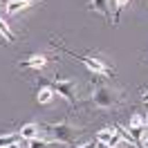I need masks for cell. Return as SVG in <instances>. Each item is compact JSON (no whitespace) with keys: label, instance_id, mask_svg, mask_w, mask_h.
<instances>
[{"label":"cell","instance_id":"cell-20","mask_svg":"<svg viewBox=\"0 0 148 148\" xmlns=\"http://www.w3.org/2000/svg\"><path fill=\"white\" fill-rule=\"evenodd\" d=\"M141 99H144V101L148 103V92H141Z\"/></svg>","mask_w":148,"mask_h":148},{"label":"cell","instance_id":"cell-10","mask_svg":"<svg viewBox=\"0 0 148 148\" xmlns=\"http://www.w3.org/2000/svg\"><path fill=\"white\" fill-rule=\"evenodd\" d=\"M20 132H9V135H0V148H7L11 146V144H16V141H20Z\"/></svg>","mask_w":148,"mask_h":148},{"label":"cell","instance_id":"cell-5","mask_svg":"<svg viewBox=\"0 0 148 148\" xmlns=\"http://www.w3.org/2000/svg\"><path fill=\"white\" fill-rule=\"evenodd\" d=\"M97 141H103V144H108V146H119L121 144V137L117 135V130H114V126L112 128H106V130H99L97 132Z\"/></svg>","mask_w":148,"mask_h":148},{"label":"cell","instance_id":"cell-4","mask_svg":"<svg viewBox=\"0 0 148 148\" xmlns=\"http://www.w3.org/2000/svg\"><path fill=\"white\" fill-rule=\"evenodd\" d=\"M49 132H52V137L56 141H61V144H72L74 141V128H70L67 123H52V126H45Z\"/></svg>","mask_w":148,"mask_h":148},{"label":"cell","instance_id":"cell-16","mask_svg":"<svg viewBox=\"0 0 148 148\" xmlns=\"http://www.w3.org/2000/svg\"><path fill=\"white\" fill-rule=\"evenodd\" d=\"M94 148H114V146H108V144H103V141H97Z\"/></svg>","mask_w":148,"mask_h":148},{"label":"cell","instance_id":"cell-14","mask_svg":"<svg viewBox=\"0 0 148 148\" xmlns=\"http://www.w3.org/2000/svg\"><path fill=\"white\" fill-rule=\"evenodd\" d=\"M0 34L5 36V40H14V34H11L9 25H7V23H5L2 18H0Z\"/></svg>","mask_w":148,"mask_h":148},{"label":"cell","instance_id":"cell-9","mask_svg":"<svg viewBox=\"0 0 148 148\" xmlns=\"http://www.w3.org/2000/svg\"><path fill=\"white\" fill-rule=\"evenodd\" d=\"M20 137L23 139H34V137H38V126L36 123H27V126H23L20 128Z\"/></svg>","mask_w":148,"mask_h":148},{"label":"cell","instance_id":"cell-17","mask_svg":"<svg viewBox=\"0 0 148 148\" xmlns=\"http://www.w3.org/2000/svg\"><path fill=\"white\" fill-rule=\"evenodd\" d=\"M114 2H117V7H126L130 0H114Z\"/></svg>","mask_w":148,"mask_h":148},{"label":"cell","instance_id":"cell-1","mask_svg":"<svg viewBox=\"0 0 148 148\" xmlns=\"http://www.w3.org/2000/svg\"><path fill=\"white\" fill-rule=\"evenodd\" d=\"M45 88H49L52 92L61 94L65 101L74 103L76 101V83H74L72 79H54V81H43Z\"/></svg>","mask_w":148,"mask_h":148},{"label":"cell","instance_id":"cell-8","mask_svg":"<svg viewBox=\"0 0 148 148\" xmlns=\"http://www.w3.org/2000/svg\"><path fill=\"white\" fill-rule=\"evenodd\" d=\"M47 63V58L43 54H36V56H29V58H23V61H20V67H32V70H40V67H43V65Z\"/></svg>","mask_w":148,"mask_h":148},{"label":"cell","instance_id":"cell-18","mask_svg":"<svg viewBox=\"0 0 148 148\" xmlns=\"http://www.w3.org/2000/svg\"><path fill=\"white\" fill-rule=\"evenodd\" d=\"M74 148H94V144L90 141V144H81V146H74Z\"/></svg>","mask_w":148,"mask_h":148},{"label":"cell","instance_id":"cell-3","mask_svg":"<svg viewBox=\"0 0 148 148\" xmlns=\"http://www.w3.org/2000/svg\"><path fill=\"white\" fill-rule=\"evenodd\" d=\"M114 103H119L117 92L110 90V88H106V85H99L97 92H94V106H99V108H112Z\"/></svg>","mask_w":148,"mask_h":148},{"label":"cell","instance_id":"cell-12","mask_svg":"<svg viewBox=\"0 0 148 148\" xmlns=\"http://www.w3.org/2000/svg\"><path fill=\"white\" fill-rule=\"evenodd\" d=\"M52 97H54V92H52L49 88H40V90H38V103H40V106H47V103L52 101Z\"/></svg>","mask_w":148,"mask_h":148},{"label":"cell","instance_id":"cell-6","mask_svg":"<svg viewBox=\"0 0 148 148\" xmlns=\"http://www.w3.org/2000/svg\"><path fill=\"white\" fill-rule=\"evenodd\" d=\"M34 2H43V0H9L5 9H7V14H9V16H14V14H18V11L27 9L29 5H34Z\"/></svg>","mask_w":148,"mask_h":148},{"label":"cell","instance_id":"cell-7","mask_svg":"<svg viewBox=\"0 0 148 148\" xmlns=\"http://www.w3.org/2000/svg\"><path fill=\"white\" fill-rule=\"evenodd\" d=\"M88 9L103 14V18L110 23V0H90V7Z\"/></svg>","mask_w":148,"mask_h":148},{"label":"cell","instance_id":"cell-13","mask_svg":"<svg viewBox=\"0 0 148 148\" xmlns=\"http://www.w3.org/2000/svg\"><path fill=\"white\" fill-rule=\"evenodd\" d=\"M27 144H29V148H54V144H52V141H45V139H38V137L29 139Z\"/></svg>","mask_w":148,"mask_h":148},{"label":"cell","instance_id":"cell-2","mask_svg":"<svg viewBox=\"0 0 148 148\" xmlns=\"http://www.w3.org/2000/svg\"><path fill=\"white\" fill-rule=\"evenodd\" d=\"M52 45L54 47H58V49H63L65 54H70V56H74L76 61H81V63L90 70L92 74H103V76H112V67H108L106 63H101V61H97V58H88V56H81V54H74V52H70V49H65L61 43H56V40H52Z\"/></svg>","mask_w":148,"mask_h":148},{"label":"cell","instance_id":"cell-15","mask_svg":"<svg viewBox=\"0 0 148 148\" xmlns=\"http://www.w3.org/2000/svg\"><path fill=\"white\" fill-rule=\"evenodd\" d=\"M139 146L148 148V126L144 128V135H141V139H139Z\"/></svg>","mask_w":148,"mask_h":148},{"label":"cell","instance_id":"cell-19","mask_svg":"<svg viewBox=\"0 0 148 148\" xmlns=\"http://www.w3.org/2000/svg\"><path fill=\"white\" fill-rule=\"evenodd\" d=\"M7 148H23V146H20V141H16V144H11V146H7Z\"/></svg>","mask_w":148,"mask_h":148},{"label":"cell","instance_id":"cell-11","mask_svg":"<svg viewBox=\"0 0 148 148\" xmlns=\"http://www.w3.org/2000/svg\"><path fill=\"white\" fill-rule=\"evenodd\" d=\"M144 126H148V117H144V114H132L130 117L128 128H144Z\"/></svg>","mask_w":148,"mask_h":148}]
</instances>
